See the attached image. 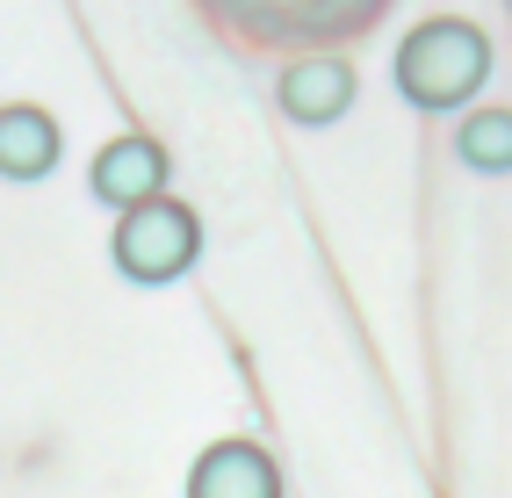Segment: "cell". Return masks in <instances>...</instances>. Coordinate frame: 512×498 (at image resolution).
Segmentation results:
<instances>
[{"label":"cell","mask_w":512,"mask_h":498,"mask_svg":"<svg viewBox=\"0 0 512 498\" xmlns=\"http://www.w3.org/2000/svg\"><path fill=\"white\" fill-rule=\"evenodd\" d=\"M390 73H397V94L412 109L448 116V109H462L469 94L491 80V37L469 15H426V22H412L397 37Z\"/></svg>","instance_id":"cell-1"},{"label":"cell","mask_w":512,"mask_h":498,"mask_svg":"<svg viewBox=\"0 0 512 498\" xmlns=\"http://www.w3.org/2000/svg\"><path fill=\"white\" fill-rule=\"evenodd\" d=\"M109 253H116V275L138 282V289H166L181 282L195 268L202 253V224L188 203H174V195H152V203L123 210L116 231H109Z\"/></svg>","instance_id":"cell-2"},{"label":"cell","mask_w":512,"mask_h":498,"mask_svg":"<svg viewBox=\"0 0 512 498\" xmlns=\"http://www.w3.org/2000/svg\"><path fill=\"white\" fill-rule=\"evenodd\" d=\"M166 174H174V159H166V145L152 130H123V138H109L94 152V195L109 210H138L152 195H166Z\"/></svg>","instance_id":"cell-3"},{"label":"cell","mask_w":512,"mask_h":498,"mask_svg":"<svg viewBox=\"0 0 512 498\" xmlns=\"http://www.w3.org/2000/svg\"><path fill=\"white\" fill-rule=\"evenodd\" d=\"M188 498H282V470L260 441H210L188 470Z\"/></svg>","instance_id":"cell-4"},{"label":"cell","mask_w":512,"mask_h":498,"mask_svg":"<svg viewBox=\"0 0 512 498\" xmlns=\"http://www.w3.org/2000/svg\"><path fill=\"white\" fill-rule=\"evenodd\" d=\"M275 102H282L296 123H332V116H347V102H354V65L339 58V51H303V58L282 65Z\"/></svg>","instance_id":"cell-5"},{"label":"cell","mask_w":512,"mask_h":498,"mask_svg":"<svg viewBox=\"0 0 512 498\" xmlns=\"http://www.w3.org/2000/svg\"><path fill=\"white\" fill-rule=\"evenodd\" d=\"M58 123H51V109H37V102H8L0 109V174L8 181H44L51 166H58Z\"/></svg>","instance_id":"cell-6"},{"label":"cell","mask_w":512,"mask_h":498,"mask_svg":"<svg viewBox=\"0 0 512 498\" xmlns=\"http://www.w3.org/2000/svg\"><path fill=\"white\" fill-rule=\"evenodd\" d=\"M455 159L476 174H505L512 166V109H476L455 123Z\"/></svg>","instance_id":"cell-7"}]
</instances>
